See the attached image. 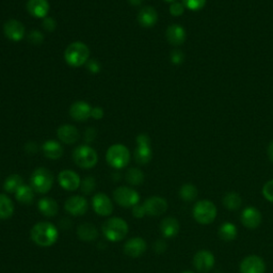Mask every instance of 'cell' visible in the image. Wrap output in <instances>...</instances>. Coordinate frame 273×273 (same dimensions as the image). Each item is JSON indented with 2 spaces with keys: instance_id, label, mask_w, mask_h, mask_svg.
Instances as JSON below:
<instances>
[{
  "instance_id": "cell-1",
  "label": "cell",
  "mask_w": 273,
  "mask_h": 273,
  "mask_svg": "<svg viewBox=\"0 0 273 273\" xmlns=\"http://www.w3.org/2000/svg\"><path fill=\"white\" fill-rule=\"evenodd\" d=\"M59 236L57 227L49 222H38L30 231V237L38 247L48 248L55 245Z\"/></svg>"
},
{
  "instance_id": "cell-2",
  "label": "cell",
  "mask_w": 273,
  "mask_h": 273,
  "mask_svg": "<svg viewBox=\"0 0 273 273\" xmlns=\"http://www.w3.org/2000/svg\"><path fill=\"white\" fill-rule=\"evenodd\" d=\"M90 58V49L83 42H74L69 44L65 52L64 59L69 66L80 67L85 65Z\"/></svg>"
},
{
  "instance_id": "cell-3",
  "label": "cell",
  "mask_w": 273,
  "mask_h": 273,
  "mask_svg": "<svg viewBox=\"0 0 273 273\" xmlns=\"http://www.w3.org/2000/svg\"><path fill=\"white\" fill-rule=\"evenodd\" d=\"M128 224L122 218H111L103 225V232L107 240L111 242H119L123 240L128 234Z\"/></svg>"
},
{
  "instance_id": "cell-4",
  "label": "cell",
  "mask_w": 273,
  "mask_h": 273,
  "mask_svg": "<svg viewBox=\"0 0 273 273\" xmlns=\"http://www.w3.org/2000/svg\"><path fill=\"white\" fill-rule=\"evenodd\" d=\"M54 185V175L46 168H37L30 176V186L34 192L40 194H45L50 191Z\"/></svg>"
},
{
  "instance_id": "cell-5",
  "label": "cell",
  "mask_w": 273,
  "mask_h": 273,
  "mask_svg": "<svg viewBox=\"0 0 273 273\" xmlns=\"http://www.w3.org/2000/svg\"><path fill=\"white\" fill-rule=\"evenodd\" d=\"M107 163L114 169H123L128 166L130 161V151L123 144L111 145L106 153Z\"/></svg>"
},
{
  "instance_id": "cell-6",
  "label": "cell",
  "mask_w": 273,
  "mask_h": 273,
  "mask_svg": "<svg viewBox=\"0 0 273 273\" xmlns=\"http://www.w3.org/2000/svg\"><path fill=\"white\" fill-rule=\"evenodd\" d=\"M73 160L75 164L83 169H92L98 163L96 150L89 145H79L73 151Z\"/></svg>"
},
{
  "instance_id": "cell-7",
  "label": "cell",
  "mask_w": 273,
  "mask_h": 273,
  "mask_svg": "<svg viewBox=\"0 0 273 273\" xmlns=\"http://www.w3.org/2000/svg\"><path fill=\"white\" fill-rule=\"evenodd\" d=\"M193 217L200 224H210L217 217V208L210 201H200L193 207Z\"/></svg>"
},
{
  "instance_id": "cell-8",
  "label": "cell",
  "mask_w": 273,
  "mask_h": 273,
  "mask_svg": "<svg viewBox=\"0 0 273 273\" xmlns=\"http://www.w3.org/2000/svg\"><path fill=\"white\" fill-rule=\"evenodd\" d=\"M113 199L118 205L125 208H133L140 202V196L138 192L135 189L126 186L118 187L113 191Z\"/></svg>"
},
{
  "instance_id": "cell-9",
  "label": "cell",
  "mask_w": 273,
  "mask_h": 273,
  "mask_svg": "<svg viewBox=\"0 0 273 273\" xmlns=\"http://www.w3.org/2000/svg\"><path fill=\"white\" fill-rule=\"evenodd\" d=\"M137 148L135 149V160L139 165H146L148 164L153 153L150 148V139L146 135H139L137 137Z\"/></svg>"
},
{
  "instance_id": "cell-10",
  "label": "cell",
  "mask_w": 273,
  "mask_h": 273,
  "mask_svg": "<svg viewBox=\"0 0 273 273\" xmlns=\"http://www.w3.org/2000/svg\"><path fill=\"white\" fill-rule=\"evenodd\" d=\"M4 33L10 41L19 42L24 38L26 29L21 22L17 21V19L11 18L4 24Z\"/></svg>"
},
{
  "instance_id": "cell-11",
  "label": "cell",
  "mask_w": 273,
  "mask_h": 273,
  "mask_svg": "<svg viewBox=\"0 0 273 273\" xmlns=\"http://www.w3.org/2000/svg\"><path fill=\"white\" fill-rule=\"evenodd\" d=\"M64 208L69 215H72L74 217H79L84 216L88 211L89 204L86 198L82 196H73L65 201Z\"/></svg>"
},
{
  "instance_id": "cell-12",
  "label": "cell",
  "mask_w": 273,
  "mask_h": 273,
  "mask_svg": "<svg viewBox=\"0 0 273 273\" xmlns=\"http://www.w3.org/2000/svg\"><path fill=\"white\" fill-rule=\"evenodd\" d=\"M92 206L98 216L108 217L113 212L112 201L105 193H96L92 199Z\"/></svg>"
},
{
  "instance_id": "cell-13",
  "label": "cell",
  "mask_w": 273,
  "mask_h": 273,
  "mask_svg": "<svg viewBox=\"0 0 273 273\" xmlns=\"http://www.w3.org/2000/svg\"><path fill=\"white\" fill-rule=\"evenodd\" d=\"M58 181L59 185L67 191H75L82 185V179H80L79 175L72 170H63L60 172Z\"/></svg>"
},
{
  "instance_id": "cell-14",
  "label": "cell",
  "mask_w": 273,
  "mask_h": 273,
  "mask_svg": "<svg viewBox=\"0 0 273 273\" xmlns=\"http://www.w3.org/2000/svg\"><path fill=\"white\" fill-rule=\"evenodd\" d=\"M194 268L201 273L209 272L215 265V256L211 252L202 250L199 251L193 258Z\"/></svg>"
},
{
  "instance_id": "cell-15",
  "label": "cell",
  "mask_w": 273,
  "mask_h": 273,
  "mask_svg": "<svg viewBox=\"0 0 273 273\" xmlns=\"http://www.w3.org/2000/svg\"><path fill=\"white\" fill-rule=\"evenodd\" d=\"M265 261L256 255L247 256L240 264L241 273H265Z\"/></svg>"
},
{
  "instance_id": "cell-16",
  "label": "cell",
  "mask_w": 273,
  "mask_h": 273,
  "mask_svg": "<svg viewBox=\"0 0 273 273\" xmlns=\"http://www.w3.org/2000/svg\"><path fill=\"white\" fill-rule=\"evenodd\" d=\"M143 205L146 215L153 217L161 216L168 209V202L161 197H151L144 202Z\"/></svg>"
},
{
  "instance_id": "cell-17",
  "label": "cell",
  "mask_w": 273,
  "mask_h": 273,
  "mask_svg": "<svg viewBox=\"0 0 273 273\" xmlns=\"http://www.w3.org/2000/svg\"><path fill=\"white\" fill-rule=\"evenodd\" d=\"M146 242L143 238L134 237L126 241L124 246V253L129 257L137 258L143 254L146 251Z\"/></svg>"
},
{
  "instance_id": "cell-18",
  "label": "cell",
  "mask_w": 273,
  "mask_h": 273,
  "mask_svg": "<svg viewBox=\"0 0 273 273\" xmlns=\"http://www.w3.org/2000/svg\"><path fill=\"white\" fill-rule=\"evenodd\" d=\"M91 111H92V107L88 103L79 100V102H76L70 106L69 115L77 122H85L91 118Z\"/></svg>"
},
{
  "instance_id": "cell-19",
  "label": "cell",
  "mask_w": 273,
  "mask_h": 273,
  "mask_svg": "<svg viewBox=\"0 0 273 273\" xmlns=\"http://www.w3.org/2000/svg\"><path fill=\"white\" fill-rule=\"evenodd\" d=\"M240 220L241 223L247 228L254 229L261 223V214L258 209L254 207H248L242 211Z\"/></svg>"
},
{
  "instance_id": "cell-20",
  "label": "cell",
  "mask_w": 273,
  "mask_h": 273,
  "mask_svg": "<svg viewBox=\"0 0 273 273\" xmlns=\"http://www.w3.org/2000/svg\"><path fill=\"white\" fill-rule=\"evenodd\" d=\"M57 136L61 142H63L64 144L70 145V144H75L77 142V141L79 140L80 134L75 126L65 124L58 128Z\"/></svg>"
},
{
  "instance_id": "cell-21",
  "label": "cell",
  "mask_w": 273,
  "mask_h": 273,
  "mask_svg": "<svg viewBox=\"0 0 273 273\" xmlns=\"http://www.w3.org/2000/svg\"><path fill=\"white\" fill-rule=\"evenodd\" d=\"M27 10L33 17L45 18L49 12V3L48 0H28Z\"/></svg>"
},
{
  "instance_id": "cell-22",
  "label": "cell",
  "mask_w": 273,
  "mask_h": 273,
  "mask_svg": "<svg viewBox=\"0 0 273 273\" xmlns=\"http://www.w3.org/2000/svg\"><path fill=\"white\" fill-rule=\"evenodd\" d=\"M138 22L144 28H150L156 25L158 22V13L154 8L143 7L139 11Z\"/></svg>"
},
{
  "instance_id": "cell-23",
  "label": "cell",
  "mask_w": 273,
  "mask_h": 273,
  "mask_svg": "<svg viewBox=\"0 0 273 273\" xmlns=\"http://www.w3.org/2000/svg\"><path fill=\"white\" fill-rule=\"evenodd\" d=\"M167 40L170 44L174 46H179L186 41L185 29L179 25H171L168 27L166 32Z\"/></svg>"
},
{
  "instance_id": "cell-24",
  "label": "cell",
  "mask_w": 273,
  "mask_h": 273,
  "mask_svg": "<svg viewBox=\"0 0 273 273\" xmlns=\"http://www.w3.org/2000/svg\"><path fill=\"white\" fill-rule=\"evenodd\" d=\"M42 150L45 157L52 160L60 159L63 155V147L58 141L48 140L42 145Z\"/></svg>"
},
{
  "instance_id": "cell-25",
  "label": "cell",
  "mask_w": 273,
  "mask_h": 273,
  "mask_svg": "<svg viewBox=\"0 0 273 273\" xmlns=\"http://www.w3.org/2000/svg\"><path fill=\"white\" fill-rule=\"evenodd\" d=\"M37 208L40 211H41V214L43 216L48 217V218L55 217L58 214V210H59L57 202L50 198H42L41 200H40L37 203Z\"/></svg>"
},
{
  "instance_id": "cell-26",
  "label": "cell",
  "mask_w": 273,
  "mask_h": 273,
  "mask_svg": "<svg viewBox=\"0 0 273 273\" xmlns=\"http://www.w3.org/2000/svg\"><path fill=\"white\" fill-rule=\"evenodd\" d=\"M160 229L166 238H172L178 234L179 223L173 217L165 218L160 224Z\"/></svg>"
},
{
  "instance_id": "cell-27",
  "label": "cell",
  "mask_w": 273,
  "mask_h": 273,
  "mask_svg": "<svg viewBox=\"0 0 273 273\" xmlns=\"http://www.w3.org/2000/svg\"><path fill=\"white\" fill-rule=\"evenodd\" d=\"M77 235L83 241H94L98 237V230L92 223H83L77 228Z\"/></svg>"
},
{
  "instance_id": "cell-28",
  "label": "cell",
  "mask_w": 273,
  "mask_h": 273,
  "mask_svg": "<svg viewBox=\"0 0 273 273\" xmlns=\"http://www.w3.org/2000/svg\"><path fill=\"white\" fill-rule=\"evenodd\" d=\"M15 198L19 203L24 205H30L32 204L34 201V190L31 186L23 185L15 192Z\"/></svg>"
},
{
  "instance_id": "cell-29",
  "label": "cell",
  "mask_w": 273,
  "mask_h": 273,
  "mask_svg": "<svg viewBox=\"0 0 273 273\" xmlns=\"http://www.w3.org/2000/svg\"><path fill=\"white\" fill-rule=\"evenodd\" d=\"M14 214V204L12 200L6 194L0 193V219L5 220Z\"/></svg>"
},
{
  "instance_id": "cell-30",
  "label": "cell",
  "mask_w": 273,
  "mask_h": 273,
  "mask_svg": "<svg viewBox=\"0 0 273 273\" xmlns=\"http://www.w3.org/2000/svg\"><path fill=\"white\" fill-rule=\"evenodd\" d=\"M24 185L23 177L18 174H12L7 177L4 183V189L8 193H15L18 188Z\"/></svg>"
},
{
  "instance_id": "cell-31",
  "label": "cell",
  "mask_w": 273,
  "mask_h": 273,
  "mask_svg": "<svg viewBox=\"0 0 273 273\" xmlns=\"http://www.w3.org/2000/svg\"><path fill=\"white\" fill-rule=\"evenodd\" d=\"M126 181L131 186H139L143 184L144 173L138 168H130L125 174Z\"/></svg>"
},
{
  "instance_id": "cell-32",
  "label": "cell",
  "mask_w": 273,
  "mask_h": 273,
  "mask_svg": "<svg viewBox=\"0 0 273 273\" xmlns=\"http://www.w3.org/2000/svg\"><path fill=\"white\" fill-rule=\"evenodd\" d=\"M237 236V228L231 223H224L219 228V237L223 241H231Z\"/></svg>"
},
{
  "instance_id": "cell-33",
  "label": "cell",
  "mask_w": 273,
  "mask_h": 273,
  "mask_svg": "<svg viewBox=\"0 0 273 273\" xmlns=\"http://www.w3.org/2000/svg\"><path fill=\"white\" fill-rule=\"evenodd\" d=\"M241 198L236 192H228L223 198V204L228 210H237L241 206Z\"/></svg>"
},
{
  "instance_id": "cell-34",
  "label": "cell",
  "mask_w": 273,
  "mask_h": 273,
  "mask_svg": "<svg viewBox=\"0 0 273 273\" xmlns=\"http://www.w3.org/2000/svg\"><path fill=\"white\" fill-rule=\"evenodd\" d=\"M179 196L181 200H184L186 202H191L197 199L198 197V189L196 186L191 184H185L181 186L179 190Z\"/></svg>"
},
{
  "instance_id": "cell-35",
  "label": "cell",
  "mask_w": 273,
  "mask_h": 273,
  "mask_svg": "<svg viewBox=\"0 0 273 273\" xmlns=\"http://www.w3.org/2000/svg\"><path fill=\"white\" fill-rule=\"evenodd\" d=\"M96 186L95 179L93 176H87L82 180V185H80V189L84 192L85 194H90L94 191Z\"/></svg>"
},
{
  "instance_id": "cell-36",
  "label": "cell",
  "mask_w": 273,
  "mask_h": 273,
  "mask_svg": "<svg viewBox=\"0 0 273 273\" xmlns=\"http://www.w3.org/2000/svg\"><path fill=\"white\" fill-rule=\"evenodd\" d=\"M206 4V0H183V5L192 11L201 10Z\"/></svg>"
},
{
  "instance_id": "cell-37",
  "label": "cell",
  "mask_w": 273,
  "mask_h": 273,
  "mask_svg": "<svg viewBox=\"0 0 273 273\" xmlns=\"http://www.w3.org/2000/svg\"><path fill=\"white\" fill-rule=\"evenodd\" d=\"M28 41L33 44V45H41L44 41V35L42 34L41 31H38V30L34 29L32 30L31 32L29 33L28 35Z\"/></svg>"
},
{
  "instance_id": "cell-38",
  "label": "cell",
  "mask_w": 273,
  "mask_h": 273,
  "mask_svg": "<svg viewBox=\"0 0 273 273\" xmlns=\"http://www.w3.org/2000/svg\"><path fill=\"white\" fill-rule=\"evenodd\" d=\"M185 60V56L183 54V52L179 49H174L173 52L171 53V61L175 65H180L181 63L184 62Z\"/></svg>"
},
{
  "instance_id": "cell-39",
  "label": "cell",
  "mask_w": 273,
  "mask_h": 273,
  "mask_svg": "<svg viewBox=\"0 0 273 273\" xmlns=\"http://www.w3.org/2000/svg\"><path fill=\"white\" fill-rule=\"evenodd\" d=\"M185 11V6L180 3H173L170 6V13L173 16L183 15Z\"/></svg>"
},
{
  "instance_id": "cell-40",
  "label": "cell",
  "mask_w": 273,
  "mask_h": 273,
  "mask_svg": "<svg viewBox=\"0 0 273 273\" xmlns=\"http://www.w3.org/2000/svg\"><path fill=\"white\" fill-rule=\"evenodd\" d=\"M262 194H264L265 199L273 203V180L268 181L264 186V188H262Z\"/></svg>"
},
{
  "instance_id": "cell-41",
  "label": "cell",
  "mask_w": 273,
  "mask_h": 273,
  "mask_svg": "<svg viewBox=\"0 0 273 273\" xmlns=\"http://www.w3.org/2000/svg\"><path fill=\"white\" fill-rule=\"evenodd\" d=\"M42 26L46 30V31L53 32L54 30L56 29V27H57V23H56V21H55V19L53 17H48L47 16V17L43 18Z\"/></svg>"
},
{
  "instance_id": "cell-42",
  "label": "cell",
  "mask_w": 273,
  "mask_h": 273,
  "mask_svg": "<svg viewBox=\"0 0 273 273\" xmlns=\"http://www.w3.org/2000/svg\"><path fill=\"white\" fill-rule=\"evenodd\" d=\"M145 215H146V211H145L144 205L137 204V205H135V206L133 207V216H134L135 218L141 219V218H143Z\"/></svg>"
},
{
  "instance_id": "cell-43",
  "label": "cell",
  "mask_w": 273,
  "mask_h": 273,
  "mask_svg": "<svg viewBox=\"0 0 273 273\" xmlns=\"http://www.w3.org/2000/svg\"><path fill=\"white\" fill-rule=\"evenodd\" d=\"M86 64H87V68L92 74H97L100 70V64L99 62L96 61V60H89Z\"/></svg>"
},
{
  "instance_id": "cell-44",
  "label": "cell",
  "mask_w": 273,
  "mask_h": 273,
  "mask_svg": "<svg viewBox=\"0 0 273 273\" xmlns=\"http://www.w3.org/2000/svg\"><path fill=\"white\" fill-rule=\"evenodd\" d=\"M96 137V130L92 127H90L86 130V133H85V140H86V142L88 143H91V142H93V140L95 139Z\"/></svg>"
},
{
  "instance_id": "cell-45",
  "label": "cell",
  "mask_w": 273,
  "mask_h": 273,
  "mask_svg": "<svg viewBox=\"0 0 273 273\" xmlns=\"http://www.w3.org/2000/svg\"><path fill=\"white\" fill-rule=\"evenodd\" d=\"M91 118L94 120H100L104 118V110L100 107H93L92 111H91Z\"/></svg>"
},
{
  "instance_id": "cell-46",
  "label": "cell",
  "mask_w": 273,
  "mask_h": 273,
  "mask_svg": "<svg viewBox=\"0 0 273 273\" xmlns=\"http://www.w3.org/2000/svg\"><path fill=\"white\" fill-rule=\"evenodd\" d=\"M167 249V244L164 240H158L155 242L154 245V250L156 253H163Z\"/></svg>"
},
{
  "instance_id": "cell-47",
  "label": "cell",
  "mask_w": 273,
  "mask_h": 273,
  "mask_svg": "<svg viewBox=\"0 0 273 273\" xmlns=\"http://www.w3.org/2000/svg\"><path fill=\"white\" fill-rule=\"evenodd\" d=\"M25 149H26L27 153H29V154H34V153H36L37 146L33 142H28L27 145L25 146Z\"/></svg>"
},
{
  "instance_id": "cell-48",
  "label": "cell",
  "mask_w": 273,
  "mask_h": 273,
  "mask_svg": "<svg viewBox=\"0 0 273 273\" xmlns=\"http://www.w3.org/2000/svg\"><path fill=\"white\" fill-rule=\"evenodd\" d=\"M128 3L134 7H139L143 4V0H128Z\"/></svg>"
},
{
  "instance_id": "cell-49",
  "label": "cell",
  "mask_w": 273,
  "mask_h": 273,
  "mask_svg": "<svg viewBox=\"0 0 273 273\" xmlns=\"http://www.w3.org/2000/svg\"><path fill=\"white\" fill-rule=\"evenodd\" d=\"M268 156H269L270 160L273 163V141L270 143V145L268 147Z\"/></svg>"
},
{
  "instance_id": "cell-50",
  "label": "cell",
  "mask_w": 273,
  "mask_h": 273,
  "mask_svg": "<svg viewBox=\"0 0 273 273\" xmlns=\"http://www.w3.org/2000/svg\"><path fill=\"white\" fill-rule=\"evenodd\" d=\"M165 2H167V3H172V4H173V3H175V2H176V0H165Z\"/></svg>"
},
{
  "instance_id": "cell-51",
  "label": "cell",
  "mask_w": 273,
  "mask_h": 273,
  "mask_svg": "<svg viewBox=\"0 0 273 273\" xmlns=\"http://www.w3.org/2000/svg\"><path fill=\"white\" fill-rule=\"evenodd\" d=\"M181 273H194V272H192V271H184V272H181Z\"/></svg>"
}]
</instances>
